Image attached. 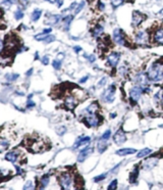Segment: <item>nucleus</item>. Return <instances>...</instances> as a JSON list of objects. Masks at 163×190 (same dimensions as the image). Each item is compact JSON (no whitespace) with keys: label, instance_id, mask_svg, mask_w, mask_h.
Instances as JSON below:
<instances>
[{"label":"nucleus","instance_id":"nucleus-1","mask_svg":"<svg viewBox=\"0 0 163 190\" xmlns=\"http://www.w3.org/2000/svg\"><path fill=\"white\" fill-rule=\"evenodd\" d=\"M147 77L151 82H160L163 80V63L156 61L148 69Z\"/></svg>","mask_w":163,"mask_h":190},{"label":"nucleus","instance_id":"nucleus-2","mask_svg":"<svg viewBox=\"0 0 163 190\" xmlns=\"http://www.w3.org/2000/svg\"><path fill=\"white\" fill-rule=\"evenodd\" d=\"M84 122L89 128H96L102 123V118L97 114H86L84 117Z\"/></svg>","mask_w":163,"mask_h":190},{"label":"nucleus","instance_id":"nucleus-3","mask_svg":"<svg viewBox=\"0 0 163 190\" xmlns=\"http://www.w3.org/2000/svg\"><path fill=\"white\" fill-rule=\"evenodd\" d=\"M58 181H59V184L61 186V188L64 190L71 189L72 184V177L69 173H63L61 174L58 178Z\"/></svg>","mask_w":163,"mask_h":190},{"label":"nucleus","instance_id":"nucleus-4","mask_svg":"<svg viewBox=\"0 0 163 190\" xmlns=\"http://www.w3.org/2000/svg\"><path fill=\"white\" fill-rule=\"evenodd\" d=\"M144 93V87L140 86V85H136L135 87L131 89L130 92V97L131 103H136L139 101V99L141 98V95Z\"/></svg>","mask_w":163,"mask_h":190},{"label":"nucleus","instance_id":"nucleus-5","mask_svg":"<svg viewBox=\"0 0 163 190\" xmlns=\"http://www.w3.org/2000/svg\"><path fill=\"white\" fill-rule=\"evenodd\" d=\"M135 41L139 45H146L149 42V34L145 30H139L135 35Z\"/></svg>","mask_w":163,"mask_h":190},{"label":"nucleus","instance_id":"nucleus-6","mask_svg":"<svg viewBox=\"0 0 163 190\" xmlns=\"http://www.w3.org/2000/svg\"><path fill=\"white\" fill-rule=\"evenodd\" d=\"M115 92H116L115 85H110V86H108V88L103 92L102 97L106 102L111 103V102H113L115 99Z\"/></svg>","mask_w":163,"mask_h":190},{"label":"nucleus","instance_id":"nucleus-7","mask_svg":"<svg viewBox=\"0 0 163 190\" xmlns=\"http://www.w3.org/2000/svg\"><path fill=\"white\" fill-rule=\"evenodd\" d=\"M113 40L116 44L125 46L126 45V34L123 33V31L119 28H116L113 31Z\"/></svg>","mask_w":163,"mask_h":190},{"label":"nucleus","instance_id":"nucleus-8","mask_svg":"<svg viewBox=\"0 0 163 190\" xmlns=\"http://www.w3.org/2000/svg\"><path fill=\"white\" fill-rule=\"evenodd\" d=\"M145 18H146V15L144 13H140L138 10L133 11V14H131V26H133L134 28H137V27H139L144 22Z\"/></svg>","mask_w":163,"mask_h":190},{"label":"nucleus","instance_id":"nucleus-9","mask_svg":"<svg viewBox=\"0 0 163 190\" xmlns=\"http://www.w3.org/2000/svg\"><path fill=\"white\" fill-rule=\"evenodd\" d=\"M77 103H79V98H77L76 96H73V95L67 96L64 100V105L69 110H75L76 106L77 105Z\"/></svg>","mask_w":163,"mask_h":190},{"label":"nucleus","instance_id":"nucleus-10","mask_svg":"<svg viewBox=\"0 0 163 190\" xmlns=\"http://www.w3.org/2000/svg\"><path fill=\"white\" fill-rule=\"evenodd\" d=\"M126 136L122 129H119L117 132H115V134L113 135V141L115 144L121 145L126 142Z\"/></svg>","mask_w":163,"mask_h":190},{"label":"nucleus","instance_id":"nucleus-11","mask_svg":"<svg viewBox=\"0 0 163 190\" xmlns=\"http://www.w3.org/2000/svg\"><path fill=\"white\" fill-rule=\"evenodd\" d=\"M93 151H94L93 147H85V148L80 152L79 157H77V162H83L84 161H86L87 158L93 153Z\"/></svg>","mask_w":163,"mask_h":190},{"label":"nucleus","instance_id":"nucleus-12","mask_svg":"<svg viewBox=\"0 0 163 190\" xmlns=\"http://www.w3.org/2000/svg\"><path fill=\"white\" fill-rule=\"evenodd\" d=\"M91 142V138L89 136H81L77 138V140L73 144V148H80V147H87L89 143Z\"/></svg>","mask_w":163,"mask_h":190},{"label":"nucleus","instance_id":"nucleus-13","mask_svg":"<svg viewBox=\"0 0 163 190\" xmlns=\"http://www.w3.org/2000/svg\"><path fill=\"white\" fill-rule=\"evenodd\" d=\"M120 59V54L118 52H112L107 57V63L112 68H115L118 64V61Z\"/></svg>","mask_w":163,"mask_h":190},{"label":"nucleus","instance_id":"nucleus-14","mask_svg":"<svg viewBox=\"0 0 163 190\" xmlns=\"http://www.w3.org/2000/svg\"><path fill=\"white\" fill-rule=\"evenodd\" d=\"M148 81H149L148 77L143 73H139L138 75H136L135 77V82L138 85H140V86H143V87L148 86Z\"/></svg>","mask_w":163,"mask_h":190},{"label":"nucleus","instance_id":"nucleus-15","mask_svg":"<svg viewBox=\"0 0 163 190\" xmlns=\"http://www.w3.org/2000/svg\"><path fill=\"white\" fill-rule=\"evenodd\" d=\"M99 104L98 102H92L90 105H88L86 108H85V115L86 114H97L99 111Z\"/></svg>","mask_w":163,"mask_h":190},{"label":"nucleus","instance_id":"nucleus-16","mask_svg":"<svg viewBox=\"0 0 163 190\" xmlns=\"http://www.w3.org/2000/svg\"><path fill=\"white\" fill-rule=\"evenodd\" d=\"M136 151H137V149L130 148V147H126V148H121V149L116 150L115 153L117 154V156H120V157H126V156H129V154H134V153H136Z\"/></svg>","mask_w":163,"mask_h":190},{"label":"nucleus","instance_id":"nucleus-17","mask_svg":"<svg viewBox=\"0 0 163 190\" xmlns=\"http://www.w3.org/2000/svg\"><path fill=\"white\" fill-rule=\"evenodd\" d=\"M18 156H19V151H17V150L9 151V152H7L5 154V160L10 162H15L17 161Z\"/></svg>","mask_w":163,"mask_h":190},{"label":"nucleus","instance_id":"nucleus-18","mask_svg":"<svg viewBox=\"0 0 163 190\" xmlns=\"http://www.w3.org/2000/svg\"><path fill=\"white\" fill-rule=\"evenodd\" d=\"M158 162V158H155V157H150L148 160H146L143 164V168L145 170H148V169H152L154 168L155 166L157 165Z\"/></svg>","mask_w":163,"mask_h":190},{"label":"nucleus","instance_id":"nucleus-19","mask_svg":"<svg viewBox=\"0 0 163 190\" xmlns=\"http://www.w3.org/2000/svg\"><path fill=\"white\" fill-rule=\"evenodd\" d=\"M60 20H61L60 14H51V15H49V18L45 22V24L53 26V25L58 24V22H59Z\"/></svg>","mask_w":163,"mask_h":190},{"label":"nucleus","instance_id":"nucleus-20","mask_svg":"<svg viewBox=\"0 0 163 190\" xmlns=\"http://www.w3.org/2000/svg\"><path fill=\"white\" fill-rule=\"evenodd\" d=\"M154 41L158 44H163V28L157 30L153 35Z\"/></svg>","mask_w":163,"mask_h":190},{"label":"nucleus","instance_id":"nucleus-21","mask_svg":"<svg viewBox=\"0 0 163 190\" xmlns=\"http://www.w3.org/2000/svg\"><path fill=\"white\" fill-rule=\"evenodd\" d=\"M107 140H103V139H100V141L97 144V149L100 153H103L108 148V143L106 142Z\"/></svg>","mask_w":163,"mask_h":190},{"label":"nucleus","instance_id":"nucleus-22","mask_svg":"<svg viewBox=\"0 0 163 190\" xmlns=\"http://www.w3.org/2000/svg\"><path fill=\"white\" fill-rule=\"evenodd\" d=\"M154 101L156 102L157 104H162V105H163V89H160L158 92L155 93Z\"/></svg>","mask_w":163,"mask_h":190},{"label":"nucleus","instance_id":"nucleus-23","mask_svg":"<svg viewBox=\"0 0 163 190\" xmlns=\"http://www.w3.org/2000/svg\"><path fill=\"white\" fill-rule=\"evenodd\" d=\"M103 31H104V29H103L102 26L97 25L95 28L92 30V35H93V36H94L95 38H98V37L101 36V35H102Z\"/></svg>","mask_w":163,"mask_h":190},{"label":"nucleus","instance_id":"nucleus-24","mask_svg":"<svg viewBox=\"0 0 163 190\" xmlns=\"http://www.w3.org/2000/svg\"><path fill=\"white\" fill-rule=\"evenodd\" d=\"M49 181H50V177L48 175H44L43 177L41 178V181H40V186H39V188L41 189H44L46 186L49 184Z\"/></svg>","mask_w":163,"mask_h":190},{"label":"nucleus","instance_id":"nucleus-25","mask_svg":"<svg viewBox=\"0 0 163 190\" xmlns=\"http://www.w3.org/2000/svg\"><path fill=\"white\" fill-rule=\"evenodd\" d=\"M9 146V141L6 138H0V152L3 150L8 148Z\"/></svg>","mask_w":163,"mask_h":190},{"label":"nucleus","instance_id":"nucleus-26","mask_svg":"<svg viewBox=\"0 0 163 190\" xmlns=\"http://www.w3.org/2000/svg\"><path fill=\"white\" fill-rule=\"evenodd\" d=\"M138 175H139V168H136L133 172L131 173V177H130V182H131V183H137Z\"/></svg>","mask_w":163,"mask_h":190},{"label":"nucleus","instance_id":"nucleus-27","mask_svg":"<svg viewBox=\"0 0 163 190\" xmlns=\"http://www.w3.org/2000/svg\"><path fill=\"white\" fill-rule=\"evenodd\" d=\"M151 152H152V149H151V148H144V149H142L141 151H139V152L137 153V157L139 158H142V157H145L147 156H149Z\"/></svg>","mask_w":163,"mask_h":190},{"label":"nucleus","instance_id":"nucleus-28","mask_svg":"<svg viewBox=\"0 0 163 190\" xmlns=\"http://www.w3.org/2000/svg\"><path fill=\"white\" fill-rule=\"evenodd\" d=\"M42 15V10L41 9H35L32 13V21L37 22Z\"/></svg>","mask_w":163,"mask_h":190},{"label":"nucleus","instance_id":"nucleus-29","mask_svg":"<svg viewBox=\"0 0 163 190\" xmlns=\"http://www.w3.org/2000/svg\"><path fill=\"white\" fill-rule=\"evenodd\" d=\"M72 18H73L72 15H67V17H65V18H63V24H64V28H65V30H68L69 25H71V23H72Z\"/></svg>","mask_w":163,"mask_h":190},{"label":"nucleus","instance_id":"nucleus-30","mask_svg":"<svg viewBox=\"0 0 163 190\" xmlns=\"http://www.w3.org/2000/svg\"><path fill=\"white\" fill-rule=\"evenodd\" d=\"M18 77H19L18 74H7V75H5V79L8 81V82H13Z\"/></svg>","mask_w":163,"mask_h":190},{"label":"nucleus","instance_id":"nucleus-31","mask_svg":"<svg viewBox=\"0 0 163 190\" xmlns=\"http://www.w3.org/2000/svg\"><path fill=\"white\" fill-rule=\"evenodd\" d=\"M110 137H111V130L108 129L103 133V135L101 136V139H103V140H108Z\"/></svg>","mask_w":163,"mask_h":190},{"label":"nucleus","instance_id":"nucleus-32","mask_svg":"<svg viewBox=\"0 0 163 190\" xmlns=\"http://www.w3.org/2000/svg\"><path fill=\"white\" fill-rule=\"evenodd\" d=\"M118 72H119V74L121 76H126L127 75V72H129V69H127L126 65H122V67H120L119 68V69H118Z\"/></svg>","mask_w":163,"mask_h":190},{"label":"nucleus","instance_id":"nucleus-33","mask_svg":"<svg viewBox=\"0 0 163 190\" xmlns=\"http://www.w3.org/2000/svg\"><path fill=\"white\" fill-rule=\"evenodd\" d=\"M46 37H47V34L41 33V34H38V35H36V36H35V39L38 40V41H44Z\"/></svg>","mask_w":163,"mask_h":190},{"label":"nucleus","instance_id":"nucleus-34","mask_svg":"<svg viewBox=\"0 0 163 190\" xmlns=\"http://www.w3.org/2000/svg\"><path fill=\"white\" fill-rule=\"evenodd\" d=\"M123 1L125 0H110V2H111V4L113 5L114 7H118V6H120L123 3Z\"/></svg>","mask_w":163,"mask_h":190},{"label":"nucleus","instance_id":"nucleus-35","mask_svg":"<svg viewBox=\"0 0 163 190\" xmlns=\"http://www.w3.org/2000/svg\"><path fill=\"white\" fill-rule=\"evenodd\" d=\"M52 65H53V68L55 69H59L60 68H61V60H59V59H55L52 63Z\"/></svg>","mask_w":163,"mask_h":190},{"label":"nucleus","instance_id":"nucleus-36","mask_svg":"<svg viewBox=\"0 0 163 190\" xmlns=\"http://www.w3.org/2000/svg\"><path fill=\"white\" fill-rule=\"evenodd\" d=\"M109 190H114V189H116L117 188V180H113L111 182V183L108 185V187H107Z\"/></svg>","mask_w":163,"mask_h":190},{"label":"nucleus","instance_id":"nucleus-37","mask_svg":"<svg viewBox=\"0 0 163 190\" xmlns=\"http://www.w3.org/2000/svg\"><path fill=\"white\" fill-rule=\"evenodd\" d=\"M84 6H85V1H82V2L80 3V4H79V5H77V6L76 7V9H75V13H76V14H77V13H79L80 11H81L82 9H83V8H84Z\"/></svg>","mask_w":163,"mask_h":190},{"label":"nucleus","instance_id":"nucleus-38","mask_svg":"<svg viewBox=\"0 0 163 190\" xmlns=\"http://www.w3.org/2000/svg\"><path fill=\"white\" fill-rule=\"evenodd\" d=\"M54 40H55V36H53V35H47V37L45 38L44 42H46V43H51V42H53Z\"/></svg>","mask_w":163,"mask_h":190},{"label":"nucleus","instance_id":"nucleus-39","mask_svg":"<svg viewBox=\"0 0 163 190\" xmlns=\"http://www.w3.org/2000/svg\"><path fill=\"white\" fill-rule=\"evenodd\" d=\"M105 178H106V174H101V175H99V176H97V177L94 178V181L95 182H99V181L104 180Z\"/></svg>","mask_w":163,"mask_h":190},{"label":"nucleus","instance_id":"nucleus-40","mask_svg":"<svg viewBox=\"0 0 163 190\" xmlns=\"http://www.w3.org/2000/svg\"><path fill=\"white\" fill-rule=\"evenodd\" d=\"M24 189H34V183L32 181H28L24 186Z\"/></svg>","mask_w":163,"mask_h":190},{"label":"nucleus","instance_id":"nucleus-41","mask_svg":"<svg viewBox=\"0 0 163 190\" xmlns=\"http://www.w3.org/2000/svg\"><path fill=\"white\" fill-rule=\"evenodd\" d=\"M22 17H24V13H22L21 10L15 11V13H14V18H17V20H21V18H22Z\"/></svg>","mask_w":163,"mask_h":190},{"label":"nucleus","instance_id":"nucleus-42","mask_svg":"<svg viewBox=\"0 0 163 190\" xmlns=\"http://www.w3.org/2000/svg\"><path fill=\"white\" fill-rule=\"evenodd\" d=\"M65 132H67V128L63 126H61V127H59V129H57V133L59 135H63Z\"/></svg>","mask_w":163,"mask_h":190},{"label":"nucleus","instance_id":"nucleus-43","mask_svg":"<svg viewBox=\"0 0 163 190\" xmlns=\"http://www.w3.org/2000/svg\"><path fill=\"white\" fill-rule=\"evenodd\" d=\"M45 1H48L50 3H58V7H60L62 5V1H60V0H45Z\"/></svg>","mask_w":163,"mask_h":190},{"label":"nucleus","instance_id":"nucleus-44","mask_svg":"<svg viewBox=\"0 0 163 190\" xmlns=\"http://www.w3.org/2000/svg\"><path fill=\"white\" fill-rule=\"evenodd\" d=\"M106 82H107V79L105 78V77H104V78H102V79H101L100 81H99V82H98V86H104V85H105L106 84Z\"/></svg>","mask_w":163,"mask_h":190},{"label":"nucleus","instance_id":"nucleus-45","mask_svg":"<svg viewBox=\"0 0 163 190\" xmlns=\"http://www.w3.org/2000/svg\"><path fill=\"white\" fill-rule=\"evenodd\" d=\"M41 61H42V64H49V57L48 56H43L41 59Z\"/></svg>","mask_w":163,"mask_h":190},{"label":"nucleus","instance_id":"nucleus-46","mask_svg":"<svg viewBox=\"0 0 163 190\" xmlns=\"http://www.w3.org/2000/svg\"><path fill=\"white\" fill-rule=\"evenodd\" d=\"M87 59L90 60V63H94V61L96 60V56L94 55V54H91V55H89V56H86Z\"/></svg>","mask_w":163,"mask_h":190},{"label":"nucleus","instance_id":"nucleus-47","mask_svg":"<svg viewBox=\"0 0 163 190\" xmlns=\"http://www.w3.org/2000/svg\"><path fill=\"white\" fill-rule=\"evenodd\" d=\"M34 106H35V102L32 101V100H29L28 103H27V107L31 108V107H34Z\"/></svg>","mask_w":163,"mask_h":190},{"label":"nucleus","instance_id":"nucleus-48","mask_svg":"<svg viewBox=\"0 0 163 190\" xmlns=\"http://www.w3.org/2000/svg\"><path fill=\"white\" fill-rule=\"evenodd\" d=\"M98 8H99L100 10H104V8H105V5H104L101 1H99V2H98Z\"/></svg>","mask_w":163,"mask_h":190},{"label":"nucleus","instance_id":"nucleus-49","mask_svg":"<svg viewBox=\"0 0 163 190\" xmlns=\"http://www.w3.org/2000/svg\"><path fill=\"white\" fill-rule=\"evenodd\" d=\"M52 32V29L51 28H47V29H45V30H43V32H42V33H44V34H50V33H51Z\"/></svg>","mask_w":163,"mask_h":190},{"label":"nucleus","instance_id":"nucleus-50","mask_svg":"<svg viewBox=\"0 0 163 190\" xmlns=\"http://www.w3.org/2000/svg\"><path fill=\"white\" fill-rule=\"evenodd\" d=\"M73 50L76 51V53H79L80 51H82V47H80V46H75V47H73Z\"/></svg>","mask_w":163,"mask_h":190},{"label":"nucleus","instance_id":"nucleus-51","mask_svg":"<svg viewBox=\"0 0 163 190\" xmlns=\"http://www.w3.org/2000/svg\"><path fill=\"white\" fill-rule=\"evenodd\" d=\"M87 80H88V76H85V77H83V78L80 80V83H86Z\"/></svg>","mask_w":163,"mask_h":190},{"label":"nucleus","instance_id":"nucleus-52","mask_svg":"<svg viewBox=\"0 0 163 190\" xmlns=\"http://www.w3.org/2000/svg\"><path fill=\"white\" fill-rule=\"evenodd\" d=\"M120 165H121V164H117V166H115V167H114V169H112V170H111V172H112V173H114L115 171H117L118 168L120 167Z\"/></svg>","mask_w":163,"mask_h":190},{"label":"nucleus","instance_id":"nucleus-53","mask_svg":"<svg viewBox=\"0 0 163 190\" xmlns=\"http://www.w3.org/2000/svg\"><path fill=\"white\" fill-rule=\"evenodd\" d=\"M63 57H64V54H63V53H59V54H58V55H57V59H59V60L62 59Z\"/></svg>","mask_w":163,"mask_h":190},{"label":"nucleus","instance_id":"nucleus-54","mask_svg":"<svg viewBox=\"0 0 163 190\" xmlns=\"http://www.w3.org/2000/svg\"><path fill=\"white\" fill-rule=\"evenodd\" d=\"M13 1H14V0H4L3 2H4L5 4H11V3H12Z\"/></svg>","mask_w":163,"mask_h":190},{"label":"nucleus","instance_id":"nucleus-55","mask_svg":"<svg viewBox=\"0 0 163 190\" xmlns=\"http://www.w3.org/2000/svg\"><path fill=\"white\" fill-rule=\"evenodd\" d=\"M32 74H33V69H30L29 71L26 73V75H27V76H31Z\"/></svg>","mask_w":163,"mask_h":190},{"label":"nucleus","instance_id":"nucleus-56","mask_svg":"<svg viewBox=\"0 0 163 190\" xmlns=\"http://www.w3.org/2000/svg\"><path fill=\"white\" fill-rule=\"evenodd\" d=\"M2 49H3V42L1 39H0V52L2 51Z\"/></svg>","mask_w":163,"mask_h":190},{"label":"nucleus","instance_id":"nucleus-57","mask_svg":"<svg viewBox=\"0 0 163 190\" xmlns=\"http://www.w3.org/2000/svg\"><path fill=\"white\" fill-rule=\"evenodd\" d=\"M17 174H22V170L19 167H17Z\"/></svg>","mask_w":163,"mask_h":190},{"label":"nucleus","instance_id":"nucleus-58","mask_svg":"<svg viewBox=\"0 0 163 190\" xmlns=\"http://www.w3.org/2000/svg\"><path fill=\"white\" fill-rule=\"evenodd\" d=\"M110 117H111L112 119L115 118V117H116V114H115V112H114V114H111V115H110Z\"/></svg>","mask_w":163,"mask_h":190},{"label":"nucleus","instance_id":"nucleus-59","mask_svg":"<svg viewBox=\"0 0 163 190\" xmlns=\"http://www.w3.org/2000/svg\"><path fill=\"white\" fill-rule=\"evenodd\" d=\"M159 14H163V7H162V9L159 11Z\"/></svg>","mask_w":163,"mask_h":190}]
</instances>
